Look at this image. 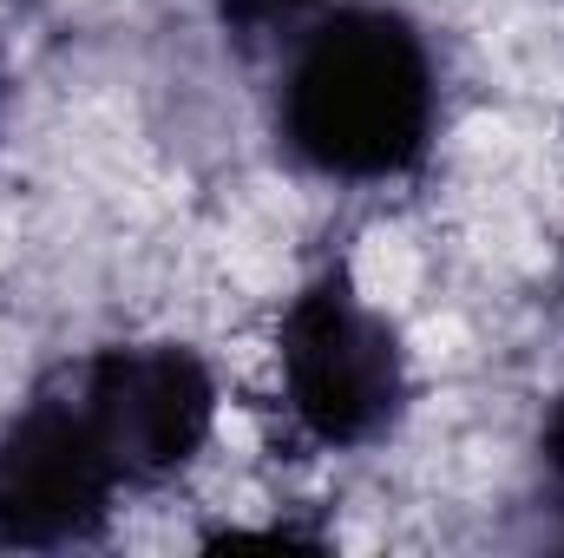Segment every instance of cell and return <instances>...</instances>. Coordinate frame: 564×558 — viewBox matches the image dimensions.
I'll list each match as a JSON object with an SVG mask.
<instances>
[{"instance_id":"cell-1","label":"cell","mask_w":564,"mask_h":558,"mask_svg":"<svg viewBox=\"0 0 564 558\" xmlns=\"http://www.w3.org/2000/svg\"><path fill=\"white\" fill-rule=\"evenodd\" d=\"M270 132L276 151L322 184H401L414 178L440 119V53L394 0H328L276 53Z\"/></svg>"},{"instance_id":"cell-2","label":"cell","mask_w":564,"mask_h":558,"mask_svg":"<svg viewBox=\"0 0 564 558\" xmlns=\"http://www.w3.org/2000/svg\"><path fill=\"white\" fill-rule=\"evenodd\" d=\"M276 395L308 453H368L414 408V362L348 264H322L282 302Z\"/></svg>"},{"instance_id":"cell-3","label":"cell","mask_w":564,"mask_h":558,"mask_svg":"<svg viewBox=\"0 0 564 558\" xmlns=\"http://www.w3.org/2000/svg\"><path fill=\"white\" fill-rule=\"evenodd\" d=\"M132 500L73 368H53L0 420V552L99 546Z\"/></svg>"},{"instance_id":"cell-4","label":"cell","mask_w":564,"mask_h":558,"mask_svg":"<svg viewBox=\"0 0 564 558\" xmlns=\"http://www.w3.org/2000/svg\"><path fill=\"white\" fill-rule=\"evenodd\" d=\"M66 368L132 493L184 480L217 433L224 395L191 342H106Z\"/></svg>"},{"instance_id":"cell-5","label":"cell","mask_w":564,"mask_h":558,"mask_svg":"<svg viewBox=\"0 0 564 558\" xmlns=\"http://www.w3.org/2000/svg\"><path fill=\"white\" fill-rule=\"evenodd\" d=\"M322 7H328V0H210L224 40H230L237 53H282Z\"/></svg>"},{"instance_id":"cell-6","label":"cell","mask_w":564,"mask_h":558,"mask_svg":"<svg viewBox=\"0 0 564 558\" xmlns=\"http://www.w3.org/2000/svg\"><path fill=\"white\" fill-rule=\"evenodd\" d=\"M532 466H539V506L558 519V533H564V388L552 395V408H545V420H539Z\"/></svg>"},{"instance_id":"cell-7","label":"cell","mask_w":564,"mask_h":558,"mask_svg":"<svg viewBox=\"0 0 564 558\" xmlns=\"http://www.w3.org/2000/svg\"><path fill=\"white\" fill-rule=\"evenodd\" d=\"M0 112H7V46H0Z\"/></svg>"}]
</instances>
